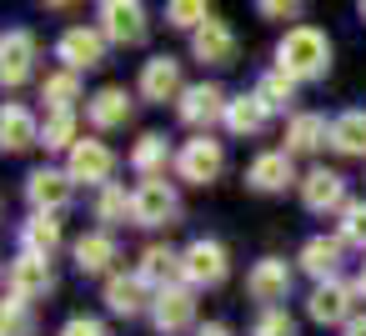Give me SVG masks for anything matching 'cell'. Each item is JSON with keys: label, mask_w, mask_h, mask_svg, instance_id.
<instances>
[{"label": "cell", "mask_w": 366, "mask_h": 336, "mask_svg": "<svg viewBox=\"0 0 366 336\" xmlns=\"http://www.w3.org/2000/svg\"><path fill=\"white\" fill-rule=\"evenodd\" d=\"M276 71H286L296 86L301 81H321L331 71V41L316 26H291L276 46Z\"/></svg>", "instance_id": "obj_1"}, {"label": "cell", "mask_w": 366, "mask_h": 336, "mask_svg": "<svg viewBox=\"0 0 366 336\" xmlns=\"http://www.w3.org/2000/svg\"><path fill=\"white\" fill-rule=\"evenodd\" d=\"M226 91L221 86H211V81H201V86H186L181 91V101H176V111H181V121L186 126H196L201 136H211V126L216 121H226Z\"/></svg>", "instance_id": "obj_2"}, {"label": "cell", "mask_w": 366, "mask_h": 336, "mask_svg": "<svg viewBox=\"0 0 366 336\" xmlns=\"http://www.w3.org/2000/svg\"><path fill=\"white\" fill-rule=\"evenodd\" d=\"M176 171H181V181H191V186H211V181L226 171V146L211 141V136H196V141L181 146Z\"/></svg>", "instance_id": "obj_3"}, {"label": "cell", "mask_w": 366, "mask_h": 336, "mask_svg": "<svg viewBox=\"0 0 366 336\" xmlns=\"http://www.w3.org/2000/svg\"><path fill=\"white\" fill-rule=\"evenodd\" d=\"M181 271H186V281L191 286H221L226 281V271H231V256H226V246L221 241H191L186 251H181Z\"/></svg>", "instance_id": "obj_4"}, {"label": "cell", "mask_w": 366, "mask_h": 336, "mask_svg": "<svg viewBox=\"0 0 366 336\" xmlns=\"http://www.w3.org/2000/svg\"><path fill=\"white\" fill-rule=\"evenodd\" d=\"M36 71V36L31 31H6L0 36V91L26 86Z\"/></svg>", "instance_id": "obj_5"}, {"label": "cell", "mask_w": 366, "mask_h": 336, "mask_svg": "<svg viewBox=\"0 0 366 336\" xmlns=\"http://www.w3.org/2000/svg\"><path fill=\"white\" fill-rule=\"evenodd\" d=\"M71 191H76V181H71L66 171L41 166V171H31V176H26V201H31L41 216H61V211L71 206Z\"/></svg>", "instance_id": "obj_6"}, {"label": "cell", "mask_w": 366, "mask_h": 336, "mask_svg": "<svg viewBox=\"0 0 366 336\" xmlns=\"http://www.w3.org/2000/svg\"><path fill=\"white\" fill-rule=\"evenodd\" d=\"M101 36L116 46H141L146 41V6L136 0H106L101 6Z\"/></svg>", "instance_id": "obj_7"}, {"label": "cell", "mask_w": 366, "mask_h": 336, "mask_svg": "<svg viewBox=\"0 0 366 336\" xmlns=\"http://www.w3.org/2000/svg\"><path fill=\"white\" fill-rule=\"evenodd\" d=\"M111 171H116V156L106 141H76L71 161H66V176L71 181H86V186H111Z\"/></svg>", "instance_id": "obj_8"}, {"label": "cell", "mask_w": 366, "mask_h": 336, "mask_svg": "<svg viewBox=\"0 0 366 336\" xmlns=\"http://www.w3.org/2000/svg\"><path fill=\"white\" fill-rule=\"evenodd\" d=\"M56 56L66 61V71H91L106 61V36L96 26H71L61 41H56Z\"/></svg>", "instance_id": "obj_9"}, {"label": "cell", "mask_w": 366, "mask_h": 336, "mask_svg": "<svg viewBox=\"0 0 366 336\" xmlns=\"http://www.w3.org/2000/svg\"><path fill=\"white\" fill-rule=\"evenodd\" d=\"M181 216V201L171 191V181H141L136 186V226H171Z\"/></svg>", "instance_id": "obj_10"}, {"label": "cell", "mask_w": 366, "mask_h": 336, "mask_svg": "<svg viewBox=\"0 0 366 336\" xmlns=\"http://www.w3.org/2000/svg\"><path fill=\"white\" fill-rule=\"evenodd\" d=\"M31 146H41V121L21 101H6L0 106V151L16 156V151H31Z\"/></svg>", "instance_id": "obj_11"}, {"label": "cell", "mask_w": 366, "mask_h": 336, "mask_svg": "<svg viewBox=\"0 0 366 336\" xmlns=\"http://www.w3.org/2000/svg\"><path fill=\"white\" fill-rule=\"evenodd\" d=\"M301 201H306V211H346L351 201H346V176H336V171H326V166H316L311 176H301Z\"/></svg>", "instance_id": "obj_12"}, {"label": "cell", "mask_w": 366, "mask_h": 336, "mask_svg": "<svg viewBox=\"0 0 366 336\" xmlns=\"http://www.w3.org/2000/svg\"><path fill=\"white\" fill-rule=\"evenodd\" d=\"M6 286H11V296H21V301H36V296H46L51 286H56V276H51V261L46 256H16L11 261V271H6Z\"/></svg>", "instance_id": "obj_13"}, {"label": "cell", "mask_w": 366, "mask_h": 336, "mask_svg": "<svg viewBox=\"0 0 366 336\" xmlns=\"http://www.w3.org/2000/svg\"><path fill=\"white\" fill-rule=\"evenodd\" d=\"M186 86H181V61L176 56H151L146 66H141V96L146 101H156V106H166V101H176Z\"/></svg>", "instance_id": "obj_14"}, {"label": "cell", "mask_w": 366, "mask_h": 336, "mask_svg": "<svg viewBox=\"0 0 366 336\" xmlns=\"http://www.w3.org/2000/svg\"><path fill=\"white\" fill-rule=\"evenodd\" d=\"M246 291H251V301H266V311H271V301H286V291H291V266L281 256H261L246 276Z\"/></svg>", "instance_id": "obj_15"}, {"label": "cell", "mask_w": 366, "mask_h": 336, "mask_svg": "<svg viewBox=\"0 0 366 336\" xmlns=\"http://www.w3.org/2000/svg\"><path fill=\"white\" fill-rule=\"evenodd\" d=\"M191 51H196V61H206V66H236V31L211 16V21L191 36Z\"/></svg>", "instance_id": "obj_16"}, {"label": "cell", "mask_w": 366, "mask_h": 336, "mask_svg": "<svg viewBox=\"0 0 366 336\" xmlns=\"http://www.w3.org/2000/svg\"><path fill=\"white\" fill-rule=\"evenodd\" d=\"M191 316H196V296H191V286H166V291L156 296V306H151V321H156V331H166V336L186 331Z\"/></svg>", "instance_id": "obj_17"}, {"label": "cell", "mask_w": 366, "mask_h": 336, "mask_svg": "<svg viewBox=\"0 0 366 336\" xmlns=\"http://www.w3.org/2000/svg\"><path fill=\"white\" fill-rule=\"evenodd\" d=\"M306 316L321 321V326H341V321H351V286H341V281H321V286L311 291V301H306Z\"/></svg>", "instance_id": "obj_18"}, {"label": "cell", "mask_w": 366, "mask_h": 336, "mask_svg": "<svg viewBox=\"0 0 366 336\" xmlns=\"http://www.w3.org/2000/svg\"><path fill=\"white\" fill-rule=\"evenodd\" d=\"M341 236H311L306 246H301V271H311L316 276V286L321 281H336V271H341Z\"/></svg>", "instance_id": "obj_19"}, {"label": "cell", "mask_w": 366, "mask_h": 336, "mask_svg": "<svg viewBox=\"0 0 366 336\" xmlns=\"http://www.w3.org/2000/svg\"><path fill=\"white\" fill-rule=\"evenodd\" d=\"M271 126V106L251 91V96H236L231 106H226V131L231 136H261Z\"/></svg>", "instance_id": "obj_20"}, {"label": "cell", "mask_w": 366, "mask_h": 336, "mask_svg": "<svg viewBox=\"0 0 366 336\" xmlns=\"http://www.w3.org/2000/svg\"><path fill=\"white\" fill-rule=\"evenodd\" d=\"M331 141V121L326 116H296L291 126H286V156H311V151H321Z\"/></svg>", "instance_id": "obj_21"}, {"label": "cell", "mask_w": 366, "mask_h": 336, "mask_svg": "<svg viewBox=\"0 0 366 336\" xmlns=\"http://www.w3.org/2000/svg\"><path fill=\"white\" fill-rule=\"evenodd\" d=\"M246 181L256 186V191H286L291 181H296V171H291V156L286 151H266V156H256L251 161V171H246Z\"/></svg>", "instance_id": "obj_22"}, {"label": "cell", "mask_w": 366, "mask_h": 336, "mask_svg": "<svg viewBox=\"0 0 366 336\" xmlns=\"http://www.w3.org/2000/svg\"><path fill=\"white\" fill-rule=\"evenodd\" d=\"M136 276H141L146 286H161V291H166V286H176V276H186V271H181V256H176L171 246H146Z\"/></svg>", "instance_id": "obj_23"}, {"label": "cell", "mask_w": 366, "mask_h": 336, "mask_svg": "<svg viewBox=\"0 0 366 336\" xmlns=\"http://www.w3.org/2000/svg\"><path fill=\"white\" fill-rule=\"evenodd\" d=\"M91 121H96V131H116V126H126V121H131V96H126L121 86L96 91V96H91Z\"/></svg>", "instance_id": "obj_24"}, {"label": "cell", "mask_w": 366, "mask_h": 336, "mask_svg": "<svg viewBox=\"0 0 366 336\" xmlns=\"http://www.w3.org/2000/svg\"><path fill=\"white\" fill-rule=\"evenodd\" d=\"M131 166H136L146 181H166V166H171V146H166V136L146 131V136L136 141V151H131Z\"/></svg>", "instance_id": "obj_25"}, {"label": "cell", "mask_w": 366, "mask_h": 336, "mask_svg": "<svg viewBox=\"0 0 366 336\" xmlns=\"http://www.w3.org/2000/svg\"><path fill=\"white\" fill-rule=\"evenodd\" d=\"M21 246H26V256H46V261H51V256L61 251V221L36 211V216L21 226Z\"/></svg>", "instance_id": "obj_26"}, {"label": "cell", "mask_w": 366, "mask_h": 336, "mask_svg": "<svg viewBox=\"0 0 366 336\" xmlns=\"http://www.w3.org/2000/svg\"><path fill=\"white\" fill-rule=\"evenodd\" d=\"M111 261H116V241H111L106 231H91V236L76 241V266H81L86 276H106Z\"/></svg>", "instance_id": "obj_27"}, {"label": "cell", "mask_w": 366, "mask_h": 336, "mask_svg": "<svg viewBox=\"0 0 366 336\" xmlns=\"http://www.w3.org/2000/svg\"><path fill=\"white\" fill-rule=\"evenodd\" d=\"M106 306L116 311V316H136V311H146V281L131 271V276H111L106 281Z\"/></svg>", "instance_id": "obj_28"}, {"label": "cell", "mask_w": 366, "mask_h": 336, "mask_svg": "<svg viewBox=\"0 0 366 336\" xmlns=\"http://www.w3.org/2000/svg\"><path fill=\"white\" fill-rule=\"evenodd\" d=\"M331 146L341 156H366V111H341L331 121Z\"/></svg>", "instance_id": "obj_29"}, {"label": "cell", "mask_w": 366, "mask_h": 336, "mask_svg": "<svg viewBox=\"0 0 366 336\" xmlns=\"http://www.w3.org/2000/svg\"><path fill=\"white\" fill-rule=\"evenodd\" d=\"M126 216H136V191H126V186H106L101 196H96V221H106V226H121Z\"/></svg>", "instance_id": "obj_30"}, {"label": "cell", "mask_w": 366, "mask_h": 336, "mask_svg": "<svg viewBox=\"0 0 366 336\" xmlns=\"http://www.w3.org/2000/svg\"><path fill=\"white\" fill-rule=\"evenodd\" d=\"M31 331H36L31 301H21V296H0V336H31Z\"/></svg>", "instance_id": "obj_31"}, {"label": "cell", "mask_w": 366, "mask_h": 336, "mask_svg": "<svg viewBox=\"0 0 366 336\" xmlns=\"http://www.w3.org/2000/svg\"><path fill=\"white\" fill-rule=\"evenodd\" d=\"M41 146L46 151H76V116L71 111H51L41 126Z\"/></svg>", "instance_id": "obj_32"}, {"label": "cell", "mask_w": 366, "mask_h": 336, "mask_svg": "<svg viewBox=\"0 0 366 336\" xmlns=\"http://www.w3.org/2000/svg\"><path fill=\"white\" fill-rule=\"evenodd\" d=\"M41 96L51 101V111H71V106L81 101V81H76V71H56V76H46Z\"/></svg>", "instance_id": "obj_33"}, {"label": "cell", "mask_w": 366, "mask_h": 336, "mask_svg": "<svg viewBox=\"0 0 366 336\" xmlns=\"http://www.w3.org/2000/svg\"><path fill=\"white\" fill-rule=\"evenodd\" d=\"M256 96H261L271 111H281V106H291V101H296V81H291L286 71H271V76H261Z\"/></svg>", "instance_id": "obj_34"}, {"label": "cell", "mask_w": 366, "mask_h": 336, "mask_svg": "<svg viewBox=\"0 0 366 336\" xmlns=\"http://www.w3.org/2000/svg\"><path fill=\"white\" fill-rule=\"evenodd\" d=\"M166 21H171L176 31H201V26L211 21V11L201 6V0H176V6H166Z\"/></svg>", "instance_id": "obj_35"}, {"label": "cell", "mask_w": 366, "mask_h": 336, "mask_svg": "<svg viewBox=\"0 0 366 336\" xmlns=\"http://www.w3.org/2000/svg\"><path fill=\"white\" fill-rule=\"evenodd\" d=\"M341 241L366 246V201H351V206L341 211Z\"/></svg>", "instance_id": "obj_36"}, {"label": "cell", "mask_w": 366, "mask_h": 336, "mask_svg": "<svg viewBox=\"0 0 366 336\" xmlns=\"http://www.w3.org/2000/svg\"><path fill=\"white\" fill-rule=\"evenodd\" d=\"M251 336H296V321H291L281 306H271V311H261V316H256Z\"/></svg>", "instance_id": "obj_37"}, {"label": "cell", "mask_w": 366, "mask_h": 336, "mask_svg": "<svg viewBox=\"0 0 366 336\" xmlns=\"http://www.w3.org/2000/svg\"><path fill=\"white\" fill-rule=\"evenodd\" d=\"M61 336H106V326H101L96 316H71V321L61 326Z\"/></svg>", "instance_id": "obj_38"}, {"label": "cell", "mask_w": 366, "mask_h": 336, "mask_svg": "<svg viewBox=\"0 0 366 336\" xmlns=\"http://www.w3.org/2000/svg\"><path fill=\"white\" fill-rule=\"evenodd\" d=\"M261 16H271V21H296L301 6H296V0H261Z\"/></svg>", "instance_id": "obj_39"}, {"label": "cell", "mask_w": 366, "mask_h": 336, "mask_svg": "<svg viewBox=\"0 0 366 336\" xmlns=\"http://www.w3.org/2000/svg\"><path fill=\"white\" fill-rule=\"evenodd\" d=\"M196 336H231V326H221V321H206Z\"/></svg>", "instance_id": "obj_40"}, {"label": "cell", "mask_w": 366, "mask_h": 336, "mask_svg": "<svg viewBox=\"0 0 366 336\" xmlns=\"http://www.w3.org/2000/svg\"><path fill=\"white\" fill-rule=\"evenodd\" d=\"M346 336H366V316H351L346 321Z\"/></svg>", "instance_id": "obj_41"}, {"label": "cell", "mask_w": 366, "mask_h": 336, "mask_svg": "<svg viewBox=\"0 0 366 336\" xmlns=\"http://www.w3.org/2000/svg\"><path fill=\"white\" fill-rule=\"evenodd\" d=\"M356 286H361V291H366V266H361V281H356Z\"/></svg>", "instance_id": "obj_42"}, {"label": "cell", "mask_w": 366, "mask_h": 336, "mask_svg": "<svg viewBox=\"0 0 366 336\" xmlns=\"http://www.w3.org/2000/svg\"><path fill=\"white\" fill-rule=\"evenodd\" d=\"M361 21H366V0H361Z\"/></svg>", "instance_id": "obj_43"}]
</instances>
